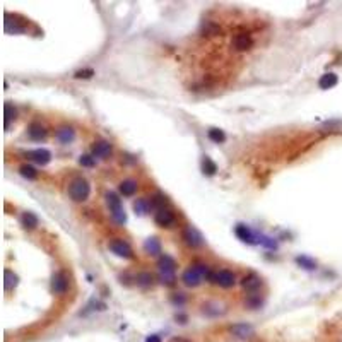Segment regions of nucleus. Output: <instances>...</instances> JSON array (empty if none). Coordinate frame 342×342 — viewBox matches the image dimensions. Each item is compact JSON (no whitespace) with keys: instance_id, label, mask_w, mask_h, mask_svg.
<instances>
[{"instance_id":"obj_1","label":"nucleus","mask_w":342,"mask_h":342,"mask_svg":"<svg viewBox=\"0 0 342 342\" xmlns=\"http://www.w3.org/2000/svg\"><path fill=\"white\" fill-rule=\"evenodd\" d=\"M158 269H159V281L164 286H173L176 283V262L175 258L170 257V255H161L158 260Z\"/></svg>"},{"instance_id":"obj_2","label":"nucleus","mask_w":342,"mask_h":342,"mask_svg":"<svg viewBox=\"0 0 342 342\" xmlns=\"http://www.w3.org/2000/svg\"><path fill=\"white\" fill-rule=\"evenodd\" d=\"M91 195V185L89 181L82 176H77L74 178L71 183H69V197L72 198L74 202H86Z\"/></svg>"},{"instance_id":"obj_3","label":"nucleus","mask_w":342,"mask_h":342,"mask_svg":"<svg viewBox=\"0 0 342 342\" xmlns=\"http://www.w3.org/2000/svg\"><path fill=\"white\" fill-rule=\"evenodd\" d=\"M108 209L111 212V218L116 224H125L127 223V212H125L123 206H122V198L116 195L115 192H106L105 193Z\"/></svg>"},{"instance_id":"obj_4","label":"nucleus","mask_w":342,"mask_h":342,"mask_svg":"<svg viewBox=\"0 0 342 342\" xmlns=\"http://www.w3.org/2000/svg\"><path fill=\"white\" fill-rule=\"evenodd\" d=\"M181 238H183L185 245H188L190 248H200V246L206 243V240H204V236L200 235V231L193 226L185 228L183 231H181Z\"/></svg>"},{"instance_id":"obj_5","label":"nucleus","mask_w":342,"mask_h":342,"mask_svg":"<svg viewBox=\"0 0 342 342\" xmlns=\"http://www.w3.org/2000/svg\"><path fill=\"white\" fill-rule=\"evenodd\" d=\"M108 248H110L111 252L120 258H132L133 257L132 246L128 245L127 241H123L122 238H113V240L108 243Z\"/></svg>"},{"instance_id":"obj_6","label":"nucleus","mask_w":342,"mask_h":342,"mask_svg":"<svg viewBox=\"0 0 342 342\" xmlns=\"http://www.w3.org/2000/svg\"><path fill=\"white\" fill-rule=\"evenodd\" d=\"M69 291V276L65 272L58 270L51 276V293L57 294V296H62Z\"/></svg>"},{"instance_id":"obj_7","label":"nucleus","mask_w":342,"mask_h":342,"mask_svg":"<svg viewBox=\"0 0 342 342\" xmlns=\"http://www.w3.org/2000/svg\"><path fill=\"white\" fill-rule=\"evenodd\" d=\"M216 286H221V288L224 289H229L233 288V286L236 284V276L235 272L228 270V269H221L216 272V281H214Z\"/></svg>"},{"instance_id":"obj_8","label":"nucleus","mask_w":342,"mask_h":342,"mask_svg":"<svg viewBox=\"0 0 342 342\" xmlns=\"http://www.w3.org/2000/svg\"><path fill=\"white\" fill-rule=\"evenodd\" d=\"M235 235L240 238L243 243H248V245L258 243V235L257 233H253L252 229L246 226V224H238V226L235 228Z\"/></svg>"},{"instance_id":"obj_9","label":"nucleus","mask_w":342,"mask_h":342,"mask_svg":"<svg viewBox=\"0 0 342 342\" xmlns=\"http://www.w3.org/2000/svg\"><path fill=\"white\" fill-rule=\"evenodd\" d=\"M175 221H176V218H175V214H173V211L166 209V207H164V209H159L154 214V223L158 224V226H161V228L173 226V224H175Z\"/></svg>"},{"instance_id":"obj_10","label":"nucleus","mask_w":342,"mask_h":342,"mask_svg":"<svg viewBox=\"0 0 342 342\" xmlns=\"http://www.w3.org/2000/svg\"><path fill=\"white\" fill-rule=\"evenodd\" d=\"M260 286H262V279L260 276H257L255 272H250V274H246L243 279H241V288L250 294L257 293L258 289H260Z\"/></svg>"},{"instance_id":"obj_11","label":"nucleus","mask_w":342,"mask_h":342,"mask_svg":"<svg viewBox=\"0 0 342 342\" xmlns=\"http://www.w3.org/2000/svg\"><path fill=\"white\" fill-rule=\"evenodd\" d=\"M202 279H204V276L198 272L195 267H190L183 272V276H181V283L185 286H188V288H197V286H200Z\"/></svg>"},{"instance_id":"obj_12","label":"nucleus","mask_w":342,"mask_h":342,"mask_svg":"<svg viewBox=\"0 0 342 342\" xmlns=\"http://www.w3.org/2000/svg\"><path fill=\"white\" fill-rule=\"evenodd\" d=\"M229 332H231L233 335L236 337V339H252L255 335V330L252 325H248V323H235V325L229 327Z\"/></svg>"},{"instance_id":"obj_13","label":"nucleus","mask_w":342,"mask_h":342,"mask_svg":"<svg viewBox=\"0 0 342 342\" xmlns=\"http://www.w3.org/2000/svg\"><path fill=\"white\" fill-rule=\"evenodd\" d=\"M111 144L108 141H96L93 144V149H91V153H93L94 158H99V159H108L111 156Z\"/></svg>"},{"instance_id":"obj_14","label":"nucleus","mask_w":342,"mask_h":342,"mask_svg":"<svg viewBox=\"0 0 342 342\" xmlns=\"http://www.w3.org/2000/svg\"><path fill=\"white\" fill-rule=\"evenodd\" d=\"M29 159H33L36 164H40V166H46L50 161H51V153L48 149H34V151H29L28 154Z\"/></svg>"},{"instance_id":"obj_15","label":"nucleus","mask_w":342,"mask_h":342,"mask_svg":"<svg viewBox=\"0 0 342 342\" xmlns=\"http://www.w3.org/2000/svg\"><path fill=\"white\" fill-rule=\"evenodd\" d=\"M233 46H235V50H238V51H246L253 46V40L250 34L238 33L236 36L233 38Z\"/></svg>"},{"instance_id":"obj_16","label":"nucleus","mask_w":342,"mask_h":342,"mask_svg":"<svg viewBox=\"0 0 342 342\" xmlns=\"http://www.w3.org/2000/svg\"><path fill=\"white\" fill-rule=\"evenodd\" d=\"M46 133H48V130H46L45 125H41L40 122H31L28 125V137L31 139V141L40 142L46 137Z\"/></svg>"},{"instance_id":"obj_17","label":"nucleus","mask_w":342,"mask_h":342,"mask_svg":"<svg viewBox=\"0 0 342 342\" xmlns=\"http://www.w3.org/2000/svg\"><path fill=\"white\" fill-rule=\"evenodd\" d=\"M55 137H57V141L60 144H71V142L76 139V130H74L72 127H69V125H63V127H60L57 132H55Z\"/></svg>"},{"instance_id":"obj_18","label":"nucleus","mask_w":342,"mask_h":342,"mask_svg":"<svg viewBox=\"0 0 342 342\" xmlns=\"http://www.w3.org/2000/svg\"><path fill=\"white\" fill-rule=\"evenodd\" d=\"M161 250H163L161 241H159L156 236L147 238V240L144 241V252H146L147 255H153V257H158V255L161 253Z\"/></svg>"},{"instance_id":"obj_19","label":"nucleus","mask_w":342,"mask_h":342,"mask_svg":"<svg viewBox=\"0 0 342 342\" xmlns=\"http://www.w3.org/2000/svg\"><path fill=\"white\" fill-rule=\"evenodd\" d=\"M26 31V24H21L19 21H12L11 14H6V33L9 34H21Z\"/></svg>"},{"instance_id":"obj_20","label":"nucleus","mask_w":342,"mask_h":342,"mask_svg":"<svg viewBox=\"0 0 342 342\" xmlns=\"http://www.w3.org/2000/svg\"><path fill=\"white\" fill-rule=\"evenodd\" d=\"M17 284H19V276H17L16 272H12L11 269L4 270V288H6V291L16 289Z\"/></svg>"},{"instance_id":"obj_21","label":"nucleus","mask_w":342,"mask_h":342,"mask_svg":"<svg viewBox=\"0 0 342 342\" xmlns=\"http://www.w3.org/2000/svg\"><path fill=\"white\" fill-rule=\"evenodd\" d=\"M337 82H339L337 74L327 72V74H323V76L320 77L318 86H320V89H332V88H335V86H337Z\"/></svg>"},{"instance_id":"obj_22","label":"nucleus","mask_w":342,"mask_h":342,"mask_svg":"<svg viewBox=\"0 0 342 342\" xmlns=\"http://www.w3.org/2000/svg\"><path fill=\"white\" fill-rule=\"evenodd\" d=\"M118 192L123 197H133L137 193V181L135 180H123L118 185Z\"/></svg>"},{"instance_id":"obj_23","label":"nucleus","mask_w":342,"mask_h":342,"mask_svg":"<svg viewBox=\"0 0 342 342\" xmlns=\"http://www.w3.org/2000/svg\"><path fill=\"white\" fill-rule=\"evenodd\" d=\"M202 311H204V315L207 317H219V315H223L224 311V306L221 305V303H206L204 306H202Z\"/></svg>"},{"instance_id":"obj_24","label":"nucleus","mask_w":342,"mask_h":342,"mask_svg":"<svg viewBox=\"0 0 342 342\" xmlns=\"http://www.w3.org/2000/svg\"><path fill=\"white\" fill-rule=\"evenodd\" d=\"M38 223H40V219H38V216L34 214V212H23V216H21V224H23V228L26 229H34L38 226Z\"/></svg>"},{"instance_id":"obj_25","label":"nucleus","mask_w":342,"mask_h":342,"mask_svg":"<svg viewBox=\"0 0 342 342\" xmlns=\"http://www.w3.org/2000/svg\"><path fill=\"white\" fill-rule=\"evenodd\" d=\"M135 284L139 288L147 289L154 284V277H153V274H149V272H139L135 276Z\"/></svg>"},{"instance_id":"obj_26","label":"nucleus","mask_w":342,"mask_h":342,"mask_svg":"<svg viewBox=\"0 0 342 342\" xmlns=\"http://www.w3.org/2000/svg\"><path fill=\"white\" fill-rule=\"evenodd\" d=\"M294 260H296L298 265H300L301 269H305V270H315V269H317V260H313V258L308 257V255H298Z\"/></svg>"},{"instance_id":"obj_27","label":"nucleus","mask_w":342,"mask_h":342,"mask_svg":"<svg viewBox=\"0 0 342 342\" xmlns=\"http://www.w3.org/2000/svg\"><path fill=\"white\" fill-rule=\"evenodd\" d=\"M4 115H6V130H9L11 123L17 118V110L12 103H6L4 105Z\"/></svg>"},{"instance_id":"obj_28","label":"nucleus","mask_w":342,"mask_h":342,"mask_svg":"<svg viewBox=\"0 0 342 342\" xmlns=\"http://www.w3.org/2000/svg\"><path fill=\"white\" fill-rule=\"evenodd\" d=\"M245 305L248 306L250 310H258V308H262V306H263V298L258 293H252V294H248V296H246Z\"/></svg>"},{"instance_id":"obj_29","label":"nucleus","mask_w":342,"mask_h":342,"mask_svg":"<svg viewBox=\"0 0 342 342\" xmlns=\"http://www.w3.org/2000/svg\"><path fill=\"white\" fill-rule=\"evenodd\" d=\"M133 211H135V214L139 216H146L147 212L151 211L149 198H137V200L133 202Z\"/></svg>"},{"instance_id":"obj_30","label":"nucleus","mask_w":342,"mask_h":342,"mask_svg":"<svg viewBox=\"0 0 342 342\" xmlns=\"http://www.w3.org/2000/svg\"><path fill=\"white\" fill-rule=\"evenodd\" d=\"M202 171L207 176H214L218 173V164L212 161L209 156H204V159H202Z\"/></svg>"},{"instance_id":"obj_31","label":"nucleus","mask_w":342,"mask_h":342,"mask_svg":"<svg viewBox=\"0 0 342 342\" xmlns=\"http://www.w3.org/2000/svg\"><path fill=\"white\" fill-rule=\"evenodd\" d=\"M151 209H164V206L168 204V197L164 195V193H154L153 197H151Z\"/></svg>"},{"instance_id":"obj_32","label":"nucleus","mask_w":342,"mask_h":342,"mask_svg":"<svg viewBox=\"0 0 342 342\" xmlns=\"http://www.w3.org/2000/svg\"><path fill=\"white\" fill-rule=\"evenodd\" d=\"M207 137H209L212 142H216V144L226 142V133H224V130H221V128H209V130H207Z\"/></svg>"},{"instance_id":"obj_33","label":"nucleus","mask_w":342,"mask_h":342,"mask_svg":"<svg viewBox=\"0 0 342 342\" xmlns=\"http://www.w3.org/2000/svg\"><path fill=\"white\" fill-rule=\"evenodd\" d=\"M19 173L24 176L26 180H36V178H38L36 168L31 166V164H23V166L19 168Z\"/></svg>"},{"instance_id":"obj_34","label":"nucleus","mask_w":342,"mask_h":342,"mask_svg":"<svg viewBox=\"0 0 342 342\" xmlns=\"http://www.w3.org/2000/svg\"><path fill=\"white\" fill-rule=\"evenodd\" d=\"M202 33L207 34V36H216V34L221 33V28L216 23H212V21H206L202 24Z\"/></svg>"},{"instance_id":"obj_35","label":"nucleus","mask_w":342,"mask_h":342,"mask_svg":"<svg viewBox=\"0 0 342 342\" xmlns=\"http://www.w3.org/2000/svg\"><path fill=\"white\" fill-rule=\"evenodd\" d=\"M258 243H260L262 246H265V248H269V250H277V241L270 236L258 235Z\"/></svg>"},{"instance_id":"obj_36","label":"nucleus","mask_w":342,"mask_h":342,"mask_svg":"<svg viewBox=\"0 0 342 342\" xmlns=\"http://www.w3.org/2000/svg\"><path fill=\"white\" fill-rule=\"evenodd\" d=\"M79 164L84 168H94L96 166V158L93 154H82L79 158Z\"/></svg>"},{"instance_id":"obj_37","label":"nucleus","mask_w":342,"mask_h":342,"mask_svg":"<svg viewBox=\"0 0 342 342\" xmlns=\"http://www.w3.org/2000/svg\"><path fill=\"white\" fill-rule=\"evenodd\" d=\"M171 303L180 308V306H183L185 303H187V298H185V294H181V293H175L171 296Z\"/></svg>"},{"instance_id":"obj_38","label":"nucleus","mask_w":342,"mask_h":342,"mask_svg":"<svg viewBox=\"0 0 342 342\" xmlns=\"http://www.w3.org/2000/svg\"><path fill=\"white\" fill-rule=\"evenodd\" d=\"M93 76H96L93 69H82V71H77V72H76V77H77V79H91Z\"/></svg>"},{"instance_id":"obj_39","label":"nucleus","mask_w":342,"mask_h":342,"mask_svg":"<svg viewBox=\"0 0 342 342\" xmlns=\"http://www.w3.org/2000/svg\"><path fill=\"white\" fill-rule=\"evenodd\" d=\"M175 318L178 320L180 323H187V320H188L187 315H183V313H176V315H175Z\"/></svg>"},{"instance_id":"obj_40","label":"nucleus","mask_w":342,"mask_h":342,"mask_svg":"<svg viewBox=\"0 0 342 342\" xmlns=\"http://www.w3.org/2000/svg\"><path fill=\"white\" fill-rule=\"evenodd\" d=\"M146 342H161V337H159L158 334H153V335L147 337Z\"/></svg>"},{"instance_id":"obj_41","label":"nucleus","mask_w":342,"mask_h":342,"mask_svg":"<svg viewBox=\"0 0 342 342\" xmlns=\"http://www.w3.org/2000/svg\"><path fill=\"white\" fill-rule=\"evenodd\" d=\"M170 342H190L188 339H183V337H175V339H171Z\"/></svg>"}]
</instances>
